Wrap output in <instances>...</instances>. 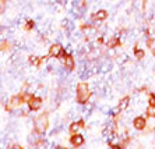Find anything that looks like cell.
I'll return each instance as SVG.
<instances>
[{
  "label": "cell",
  "instance_id": "cell-1",
  "mask_svg": "<svg viewBox=\"0 0 155 149\" xmlns=\"http://www.w3.org/2000/svg\"><path fill=\"white\" fill-rule=\"evenodd\" d=\"M91 99V89L87 82H80L76 88V100L80 105H85Z\"/></svg>",
  "mask_w": 155,
  "mask_h": 149
},
{
  "label": "cell",
  "instance_id": "cell-2",
  "mask_svg": "<svg viewBox=\"0 0 155 149\" xmlns=\"http://www.w3.org/2000/svg\"><path fill=\"white\" fill-rule=\"evenodd\" d=\"M34 127H35L36 134H45V131L49 127V117H48V113H43L41 116H38L35 119V123H34Z\"/></svg>",
  "mask_w": 155,
  "mask_h": 149
},
{
  "label": "cell",
  "instance_id": "cell-3",
  "mask_svg": "<svg viewBox=\"0 0 155 149\" xmlns=\"http://www.w3.org/2000/svg\"><path fill=\"white\" fill-rule=\"evenodd\" d=\"M131 125L136 131H145L147 128V116H136L131 121Z\"/></svg>",
  "mask_w": 155,
  "mask_h": 149
},
{
  "label": "cell",
  "instance_id": "cell-4",
  "mask_svg": "<svg viewBox=\"0 0 155 149\" xmlns=\"http://www.w3.org/2000/svg\"><path fill=\"white\" fill-rule=\"evenodd\" d=\"M108 18V11L106 10H97L94 13V14L91 15V18H90V22H88V24H91V25H92V24H94V21H105V20Z\"/></svg>",
  "mask_w": 155,
  "mask_h": 149
},
{
  "label": "cell",
  "instance_id": "cell-5",
  "mask_svg": "<svg viewBox=\"0 0 155 149\" xmlns=\"http://www.w3.org/2000/svg\"><path fill=\"white\" fill-rule=\"evenodd\" d=\"M22 102H24V99H22V95H18V96H13V98H10V100H8L7 103V110H13V109H17V107H20V106L22 105Z\"/></svg>",
  "mask_w": 155,
  "mask_h": 149
},
{
  "label": "cell",
  "instance_id": "cell-6",
  "mask_svg": "<svg viewBox=\"0 0 155 149\" xmlns=\"http://www.w3.org/2000/svg\"><path fill=\"white\" fill-rule=\"evenodd\" d=\"M42 99L38 98V96H32V98L28 100V107L29 110H32V112H36V110H39L42 107Z\"/></svg>",
  "mask_w": 155,
  "mask_h": 149
},
{
  "label": "cell",
  "instance_id": "cell-7",
  "mask_svg": "<svg viewBox=\"0 0 155 149\" xmlns=\"http://www.w3.org/2000/svg\"><path fill=\"white\" fill-rule=\"evenodd\" d=\"M63 46L60 43H53L49 47V57H59V56L63 53Z\"/></svg>",
  "mask_w": 155,
  "mask_h": 149
},
{
  "label": "cell",
  "instance_id": "cell-8",
  "mask_svg": "<svg viewBox=\"0 0 155 149\" xmlns=\"http://www.w3.org/2000/svg\"><path fill=\"white\" fill-rule=\"evenodd\" d=\"M84 142H85V139H84V137L81 134H73L71 138H70V144H71L73 146H76V148H78V146H83Z\"/></svg>",
  "mask_w": 155,
  "mask_h": 149
},
{
  "label": "cell",
  "instance_id": "cell-9",
  "mask_svg": "<svg viewBox=\"0 0 155 149\" xmlns=\"http://www.w3.org/2000/svg\"><path fill=\"white\" fill-rule=\"evenodd\" d=\"M120 45H122V40H120V38L117 36V35H113V36H110L106 40L108 49H116V47H119Z\"/></svg>",
  "mask_w": 155,
  "mask_h": 149
},
{
  "label": "cell",
  "instance_id": "cell-10",
  "mask_svg": "<svg viewBox=\"0 0 155 149\" xmlns=\"http://www.w3.org/2000/svg\"><path fill=\"white\" fill-rule=\"evenodd\" d=\"M85 124H84L83 120H80V121H73L71 124H70V127H69V131L71 132V134H78L80 130L84 127Z\"/></svg>",
  "mask_w": 155,
  "mask_h": 149
},
{
  "label": "cell",
  "instance_id": "cell-11",
  "mask_svg": "<svg viewBox=\"0 0 155 149\" xmlns=\"http://www.w3.org/2000/svg\"><path fill=\"white\" fill-rule=\"evenodd\" d=\"M130 103H131V98H130V96H123V98L120 99V102L117 103V107L120 109V112H124V110L129 109Z\"/></svg>",
  "mask_w": 155,
  "mask_h": 149
},
{
  "label": "cell",
  "instance_id": "cell-12",
  "mask_svg": "<svg viewBox=\"0 0 155 149\" xmlns=\"http://www.w3.org/2000/svg\"><path fill=\"white\" fill-rule=\"evenodd\" d=\"M133 55H134V57L137 59V60H144V59H145V50L143 49V47L134 46Z\"/></svg>",
  "mask_w": 155,
  "mask_h": 149
},
{
  "label": "cell",
  "instance_id": "cell-13",
  "mask_svg": "<svg viewBox=\"0 0 155 149\" xmlns=\"http://www.w3.org/2000/svg\"><path fill=\"white\" fill-rule=\"evenodd\" d=\"M45 60H46V57H38V56H35V55L29 56V63L32 65H35V67H39Z\"/></svg>",
  "mask_w": 155,
  "mask_h": 149
},
{
  "label": "cell",
  "instance_id": "cell-14",
  "mask_svg": "<svg viewBox=\"0 0 155 149\" xmlns=\"http://www.w3.org/2000/svg\"><path fill=\"white\" fill-rule=\"evenodd\" d=\"M145 45L150 50H154L155 49V36H148L147 40H145Z\"/></svg>",
  "mask_w": 155,
  "mask_h": 149
},
{
  "label": "cell",
  "instance_id": "cell-15",
  "mask_svg": "<svg viewBox=\"0 0 155 149\" xmlns=\"http://www.w3.org/2000/svg\"><path fill=\"white\" fill-rule=\"evenodd\" d=\"M147 103L150 106H155V92L150 91L147 95Z\"/></svg>",
  "mask_w": 155,
  "mask_h": 149
},
{
  "label": "cell",
  "instance_id": "cell-16",
  "mask_svg": "<svg viewBox=\"0 0 155 149\" xmlns=\"http://www.w3.org/2000/svg\"><path fill=\"white\" fill-rule=\"evenodd\" d=\"M10 49H11L10 42H7V40H3V42H0V50H2V52H8Z\"/></svg>",
  "mask_w": 155,
  "mask_h": 149
},
{
  "label": "cell",
  "instance_id": "cell-17",
  "mask_svg": "<svg viewBox=\"0 0 155 149\" xmlns=\"http://www.w3.org/2000/svg\"><path fill=\"white\" fill-rule=\"evenodd\" d=\"M145 113H147V116L150 117H155V106H147V109H145Z\"/></svg>",
  "mask_w": 155,
  "mask_h": 149
},
{
  "label": "cell",
  "instance_id": "cell-18",
  "mask_svg": "<svg viewBox=\"0 0 155 149\" xmlns=\"http://www.w3.org/2000/svg\"><path fill=\"white\" fill-rule=\"evenodd\" d=\"M35 27V22L32 21V20H27V22H25V27L24 28L27 29V31H31V29Z\"/></svg>",
  "mask_w": 155,
  "mask_h": 149
},
{
  "label": "cell",
  "instance_id": "cell-19",
  "mask_svg": "<svg viewBox=\"0 0 155 149\" xmlns=\"http://www.w3.org/2000/svg\"><path fill=\"white\" fill-rule=\"evenodd\" d=\"M6 149H22V146L18 145V144H8Z\"/></svg>",
  "mask_w": 155,
  "mask_h": 149
},
{
  "label": "cell",
  "instance_id": "cell-20",
  "mask_svg": "<svg viewBox=\"0 0 155 149\" xmlns=\"http://www.w3.org/2000/svg\"><path fill=\"white\" fill-rule=\"evenodd\" d=\"M6 10V2L4 0H0V13H3Z\"/></svg>",
  "mask_w": 155,
  "mask_h": 149
},
{
  "label": "cell",
  "instance_id": "cell-21",
  "mask_svg": "<svg viewBox=\"0 0 155 149\" xmlns=\"http://www.w3.org/2000/svg\"><path fill=\"white\" fill-rule=\"evenodd\" d=\"M56 149H67V148H64V146H58Z\"/></svg>",
  "mask_w": 155,
  "mask_h": 149
},
{
  "label": "cell",
  "instance_id": "cell-22",
  "mask_svg": "<svg viewBox=\"0 0 155 149\" xmlns=\"http://www.w3.org/2000/svg\"><path fill=\"white\" fill-rule=\"evenodd\" d=\"M151 52H152V57L155 59V49H154V50H151Z\"/></svg>",
  "mask_w": 155,
  "mask_h": 149
}]
</instances>
